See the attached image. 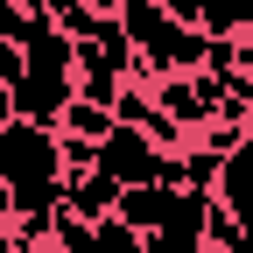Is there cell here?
<instances>
[{
	"label": "cell",
	"mask_w": 253,
	"mask_h": 253,
	"mask_svg": "<svg viewBox=\"0 0 253 253\" xmlns=\"http://www.w3.org/2000/svg\"><path fill=\"white\" fill-rule=\"evenodd\" d=\"M99 169H106L113 183H126V190H134V183H162V176H169V148L155 141L148 126L120 120L113 134L99 141Z\"/></svg>",
	"instance_id": "obj_3"
},
{
	"label": "cell",
	"mask_w": 253,
	"mask_h": 253,
	"mask_svg": "<svg viewBox=\"0 0 253 253\" xmlns=\"http://www.w3.org/2000/svg\"><path fill=\"white\" fill-rule=\"evenodd\" d=\"M204 253H218V246H204Z\"/></svg>",
	"instance_id": "obj_10"
},
{
	"label": "cell",
	"mask_w": 253,
	"mask_h": 253,
	"mask_svg": "<svg viewBox=\"0 0 253 253\" xmlns=\"http://www.w3.org/2000/svg\"><path fill=\"white\" fill-rule=\"evenodd\" d=\"M120 197H126V183H113L106 169H91V176H71V183H63V211H78L84 225L113 218V211H120Z\"/></svg>",
	"instance_id": "obj_5"
},
{
	"label": "cell",
	"mask_w": 253,
	"mask_h": 253,
	"mask_svg": "<svg viewBox=\"0 0 253 253\" xmlns=\"http://www.w3.org/2000/svg\"><path fill=\"white\" fill-rule=\"evenodd\" d=\"M84 253H148V232H134V225L113 211V218H99V225H91Z\"/></svg>",
	"instance_id": "obj_8"
},
{
	"label": "cell",
	"mask_w": 253,
	"mask_h": 253,
	"mask_svg": "<svg viewBox=\"0 0 253 253\" xmlns=\"http://www.w3.org/2000/svg\"><path fill=\"white\" fill-rule=\"evenodd\" d=\"M169 204H176V183H134V190L120 197V218H126L134 232H155V225L169 218Z\"/></svg>",
	"instance_id": "obj_6"
},
{
	"label": "cell",
	"mask_w": 253,
	"mask_h": 253,
	"mask_svg": "<svg viewBox=\"0 0 253 253\" xmlns=\"http://www.w3.org/2000/svg\"><path fill=\"white\" fill-rule=\"evenodd\" d=\"M21 49H28V78L14 84L21 120L63 126V113H71V99H78V36H71L56 14H42V21L21 36Z\"/></svg>",
	"instance_id": "obj_1"
},
{
	"label": "cell",
	"mask_w": 253,
	"mask_h": 253,
	"mask_svg": "<svg viewBox=\"0 0 253 253\" xmlns=\"http://www.w3.org/2000/svg\"><path fill=\"white\" fill-rule=\"evenodd\" d=\"M169 14H183L190 28H204V36H253V0H162Z\"/></svg>",
	"instance_id": "obj_4"
},
{
	"label": "cell",
	"mask_w": 253,
	"mask_h": 253,
	"mask_svg": "<svg viewBox=\"0 0 253 253\" xmlns=\"http://www.w3.org/2000/svg\"><path fill=\"white\" fill-rule=\"evenodd\" d=\"M113 126H120V113H113V106H99V99H84V91H78L56 134H71V141H91V148H99V141L113 134Z\"/></svg>",
	"instance_id": "obj_7"
},
{
	"label": "cell",
	"mask_w": 253,
	"mask_h": 253,
	"mask_svg": "<svg viewBox=\"0 0 253 253\" xmlns=\"http://www.w3.org/2000/svg\"><path fill=\"white\" fill-rule=\"evenodd\" d=\"M120 21L141 49V78L134 84H155V78H176V71H204L211 63V36L190 28L183 14H169L162 0H120Z\"/></svg>",
	"instance_id": "obj_2"
},
{
	"label": "cell",
	"mask_w": 253,
	"mask_h": 253,
	"mask_svg": "<svg viewBox=\"0 0 253 253\" xmlns=\"http://www.w3.org/2000/svg\"><path fill=\"white\" fill-rule=\"evenodd\" d=\"M78 7H99V0H49V14L63 21V14H78Z\"/></svg>",
	"instance_id": "obj_9"
},
{
	"label": "cell",
	"mask_w": 253,
	"mask_h": 253,
	"mask_svg": "<svg viewBox=\"0 0 253 253\" xmlns=\"http://www.w3.org/2000/svg\"><path fill=\"white\" fill-rule=\"evenodd\" d=\"M246 42H253V36H246Z\"/></svg>",
	"instance_id": "obj_11"
}]
</instances>
